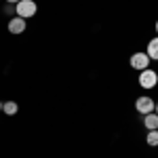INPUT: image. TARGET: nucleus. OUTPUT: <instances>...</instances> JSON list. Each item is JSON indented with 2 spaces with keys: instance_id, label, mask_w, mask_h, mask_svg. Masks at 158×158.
<instances>
[{
  "instance_id": "3",
  "label": "nucleus",
  "mask_w": 158,
  "mask_h": 158,
  "mask_svg": "<svg viewBox=\"0 0 158 158\" xmlns=\"http://www.w3.org/2000/svg\"><path fill=\"white\" fill-rule=\"evenodd\" d=\"M150 63H152V59L146 55V51H137V53L131 55V59H129V65H131L133 70H137V72L150 68Z\"/></svg>"
},
{
  "instance_id": "5",
  "label": "nucleus",
  "mask_w": 158,
  "mask_h": 158,
  "mask_svg": "<svg viewBox=\"0 0 158 158\" xmlns=\"http://www.w3.org/2000/svg\"><path fill=\"white\" fill-rule=\"evenodd\" d=\"M27 19H23V17H11L9 19V32L11 34H15V36H19V34H23L25 32V27H27V23H25Z\"/></svg>"
},
{
  "instance_id": "7",
  "label": "nucleus",
  "mask_w": 158,
  "mask_h": 158,
  "mask_svg": "<svg viewBox=\"0 0 158 158\" xmlns=\"http://www.w3.org/2000/svg\"><path fill=\"white\" fill-rule=\"evenodd\" d=\"M17 112H19V103H17V101H13V99L2 101V114H6V116H15Z\"/></svg>"
},
{
  "instance_id": "10",
  "label": "nucleus",
  "mask_w": 158,
  "mask_h": 158,
  "mask_svg": "<svg viewBox=\"0 0 158 158\" xmlns=\"http://www.w3.org/2000/svg\"><path fill=\"white\" fill-rule=\"evenodd\" d=\"M6 4H17V2H21V0H4Z\"/></svg>"
},
{
  "instance_id": "4",
  "label": "nucleus",
  "mask_w": 158,
  "mask_h": 158,
  "mask_svg": "<svg viewBox=\"0 0 158 158\" xmlns=\"http://www.w3.org/2000/svg\"><path fill=\"white\" fill-rule=\"evenodd\" d=\"M156 108V101L150 97V95H139V97L135 99V110H137V114H150V112H154Z\"/></svg>"
},
{
  "instance_id": "11",
  "label": "nucleus",
  "mask_w": 158,
  "mask_h": 158,
  "mask_svg": "<svg viewBox=\"0 0 158 158\" xmlns=\"http://www.w3.org/2000/svg\"><path fill=\"white\" fill-rule=\"evenodd\" d=\"M154 112H156V114H158V101H156V108H154Z\"/></svg>"
},
{
  "instance_id": "2",
  "label": "nucleus",
  "mask_w": 158,
  "mask_h": 158,
  "mask_svg": "<svg viewBox=\"0 0 158 158\" xmlns=\"http://www.w3.org/2000/svg\"><path fill=\"white\" fill-rule=\"evenodd\" d=\"M15 6H17V17H23V19H30L38 13V4L34 0H21Z\"/></svg>"
},
{
  "instance_id": "13",
  "label": "nucleus",
  "mask_w": 158,
  "mask_h": 158,
  "mask_svg": "<svg viewBox=\"0 0 158 158\" xmlns=\"http://www.w3.org/2000/svg\"><path fill=\"white\" fill-rule=\"evenodd\" d=\"M0 112H2V101H0Z\"/></svg>"
},
{
  "instance_id": "8",
  "label": "nucleus",
  "mask_w": 158,
  "mask_h": 158,
  "mask_svg": "<svg viewBox=\"0 0 158 158\" xmlns=\"http://www.w3.org/2000/svg\"><path fill=\"white\" fill-rule=\"evenodd\" d=\"M146 55H148V57H150L152 61H158V36H156V38H152V40L148 42Z\"/></svg>"
},
{
  "instance_id": "9",
  "label": "nucleus",
  "mask_w": 158,
  "mask_h": 158,
  "mask_svg": "<svg viewBox=\"0 0 158 158\" xmlns=\"http://www.w3.org/2000/svg\"><path fill=\"white\" fill-rule=\"evenodd\" d=\"M146 143H148L150 148H158V129H156V131H148Z\"/></svg>"
},
{
  "instance_id": "12",
  "label": "nucleus",
  "mask_w": 158,
  "mask_h": 158,
  "mask_svg": "<svg viewBox=\"0 0 158 158\" xmlns=\"http://www.w3.org/2000/svg\"><path fill=\"white\" fill-rule=\"evenodd\" d=\"M154 27H156V34H158V19H156V25H154Z\"/></svg>"
},
{
  "instance_id": "1",
  "label": "nucleus",
  "mask_w": 158,
  "mask_h": 158,
  "mask_svg": "<svg viewBox=\"0 0 158 158\" xmlns=\"http://www.w3.org/2000/svg\"><path fill=\"white\" fill-rule=\"evenodd\" d=\"M156 85H158V72H156V70L146 68V70L139 72V86H141V89L150 91V89H154Z\"/></svg>"
},
{
  "instance_id": "6",
  "label": "nucleus",
  "mask_w": 158,
  "mask_h": 158,
  "mask_svg": "<svg viewBox=\"0 0 158 158\" xmlns=\"http://www.w3.org/2000/svg\"><path fill=\"white\" fill-rule=\"evenodd\" d=\"M143 127H146V131H156L158 129V114L156 112L143 114Z\"/></svg>"
}]
</instances>
